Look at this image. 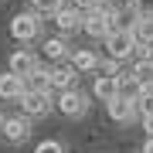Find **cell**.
Wrapping results in <instances>:
<instances>
[{
  "instance_id": "obj_1",
  "label": "cell",
  "mask_w": 153,
  "mask_h": 153,
  "mask_svg": "<svg viewBox=\"0 0 153 153\" xmlns=\"http://www.w3.org/2000/svg\"><path fill=\"white\" fill-rule=\"evenodd\" d=\"M105 51H109L112 61H126L136 55V38H133V31H112L109 38H105Z\"/></svg>"
},
{
  "instance_id": "obj_2",
  "label": "cell",
  "mask_w": 153,
  "mask_h": 153,
  "mask_svg": "<svg viewBox=\"0 0 153 153\" xmlns=\"http://www.w3.org/2000/svg\"><path fill=\"white\" fill-rule=\"evenodd\" d=\"M55 105L61 109V116H68V119H78V116L88 112V95L78 92V88H68V92H58Z\"/></svg>"
},
{
  "instance_id": "obj_3",
  "label": "cell",
  "mask_w": 153,
  "mask_h": 153,
  "mask_svg": "<svg viewBox=\"0 0 153 153\" xmlns=\"http://www.w3.org/2000/svg\"><path fill=\"white\" fill-rule=\"evenodd\" d=\"M10 34H14V41H34L41 34V14H17L14 21H10Z\"/></svg>"
},
{
  "instance_id": "obj_4",
  "label": "cell",
  "mask_w": 153,
  "mask_h": 153,
  "mask_svg": "<svg viewBox=\"0 0 153 153\" xmlns=\"http://www.w3.org/2000/svg\"><path fill=\"white\" fill-rule=\"evenodd\" d=\"M21 109H24L27 119H38V116H48L55 109V99H51V92H24Z\"/></svg>"
},
{
  "instance_id": "obj_5",
  "label": "cell",
  "mask_w": 153,
  "mask_h": 153,
  "mask_svg": "<svg viewBox=\"0 0 153 153\" xmlns=\"http://www.w3.org/2000/svg\"><path fill=\"white\" fill-rule=\"evenodd\" d=\"M82 31L88 34V38H109V10H92V14H85V21H82Z\"/></svg>"
},
{
  "instance_id": "obj_6",
  "label": "cell",
  "mask_w": 153,
  "mask_h": 153,
  "mask_svg": "<svg viewBox=\"0 0 153 153\" xmlns=\"http://www.w3.org/2000/svg\"><path fill=\"white\" fill-rule=\"evenodd\" d=\"M48 75H51V88H58V92H68V88H75L78 71L71 68V61H58L55 68H48Z\"/></svg>"
},
{
  "instance_id": "obj_7",
  "label": "cell",
  "mask_w": 153,
  "mask_h": 153,
  "mask_svg": "<svg viewBox=\"0 0 153 153\" xmlns=\"http://www.w3.org/2000/svg\"><path fill=\"white\" fill-rule=\"evenodd\" d=\"M24 92H27V85H24L21 75H14V71H4V75H0V99H7V102H21Z\"/></svg>"
},
{
  "instance_id": "obj_8",
  "label": "cell",
  "mask_w": 153,
  "mask_h": 153,
  "mask_svg": "<svg viewBox=\"0 0 153 153\" xmlns=\"http://www.w3.org/2000/svg\"><path fill=\"white\" fill-rule=\"evenodd\" d=\"M0 136H4L7 143H24L31 136V123L27 116H10V119L4 123V129H0Z\"/></svg>"
},
{
  "instance_id": "obj_9",
  "label": "cell",
  "mask_w": 153,
  "mask_h": 153,
  "mask_svg": "<svg viewBox=\"0 0 153 153\" xmlns=\"http://www.w3.org/2000/svg\"><path fill=\"white\" fill-rule=\"evenodd\" d=\"M41 65H38V58L31 55V51H14L10 55V65H7V71H14V75H21V78H27L34 75Z\"/></svg>"
},
{
  "instance_id": "obj_10",
  "label": "cell",
  "mask_w": 153,
  "mask_h": 153,
  "mask_svg": "<svg viewBox=\"0 0 153 153\" xmlns=\"http://www.w3.org/2000/svg\"><path fill=\"white\" fill-rule=\"evenodd\" d=\"M55 17V24H58V31L61 34H71V31H78L82 27V21H85V14L82 10H75V7H61L58 14H51Z\"/></svg>"
},
{
  "instance_id": "obj_11",
  "label": "cell",
  "mask_w": 153,
  "mask_h": 153,
  "mask_svg": "<svg viewBox=\"0 0 153 153\" xmlns=\"http://www.w3.org/2000/svg\"><path fill=\"white\" fill-rule=\"evenodd\" d=\"M92 95L99 99V102L109 105L112 99H119V78H109V75H99L95 85H92Z\"/></svg>"
},
{
  "instance_id": "obj_12",
  "label": "cell",
  "mask_w": 153,
  "mask_h": 153,
  "mask_svg": "<svg viewBox=\"0 0 153 153\" xmlns=\"http://www.w3.org/2000/svg\"><path fill=\"white\" fill-rule=\"evenodd\" d=\"M143 92H146V88H143L133 75H119V99H126V102H133V105H136Z\"/></svg>"
},
{
  "instance_id": "obj_13",
  "label": "cell",
  "mask_w": 153,
  "mask_h": 153,
  "mask_svg": "<svg viewBox=\"0 0 153 153\" xmlns=\"http://www.w3.org/2000/svg\"><path fill=\"white\" fill-rule=\"evenodd\" d=\"M71 68L78 71V75H88V71H95L99 68V58L92 55V51H71Z\"/></svg>"
},
{
  "instance_id": "obj_14",
  "label": "cell",
  "mask_w": 153,
  "mask_h": 153,
  "mask_svg": "<svg viewBox=\"0 0 153 153\" xmlns=\"http://www.w3.org/2000/svg\"><path fill=\"white\" fill-rule=\"evenodd\" d=\"M109 116L116 123H129V119H136V105L126 102V99H112L109 102Z\"/></svg>"
},
{
  "instance_id": "obj_15",
  "label": "cell",
  "mask_w": 153,
  "mask_h": 153,
  "mask_svg": "<svg viewBox=\"0 0 153 153\" xmlns=\"http://www.w3.org/2000/svg\"><path fill=\"white\" fill-rule=\"evenodd\" d=\"M133 78H136V82L146 88V92H153V61H136V65H133V71H129Z\"/></svg>"
},
{
  "instance_id": "obj_16",
  "label": "cell",
  "mask_w": 153,
  "mask_h": 153,
  "mask_svg": "<svg viewBox=\"0 0 153 153\" xmlns=\"http://www.w3.org/2000/svg\"><path fill=\"white\" fill-rule=\"evenodd\" d=\"M133 38H136V48H153V17L133 24Z\"/></svg>"
},
{
  "instance_id": "obj_17",
  "label": "cell",
  "mask_w": 153,
  "mask_h": 153,
  "mask_svg": "<svg viewBox=\"0 0 153 153\" xmlns=\"http://www.w3.org/2000/svg\"><path fill=\"white\" fill-rule=\"evenodd\" d=\"M24 85H27V92H51V75H48V68H38L34 75H27Z\"/></svg>"
},
{
  "instance_id": "obj_18",
  "label": "cell",
  "mask_w": 153,
  "mask_h": 153,
  "mask_svg": "<svg viewBox=\"0 0 153 153\" xmlns=\"http://www.w3.org/2000/svg\"><path fill=\"white\" fill-rule=\"evenodd\" d=\"M44 55H48L51 61L71 58V55H68V41H65V38H48V41H44Z\"/></svg>"
},
{
  "instance_id": "obj_19",
  "label": "cell",
  "mask_w": 153,
  "mask_h": 153,
  "mask_svg": "<svg viewBox=\"0 0 153 153\" xmlns=\"http://www.w3.org/2000/svg\"><path fill=\"white\" fill-rule=\"evenodd\" d=\"M34 14H58L61 7H65V0H31Z\"/></svg>"
},
{
  "instance_id": "obj_20",
  "label": "cell",
  "mask_w": 153,
  "mask_h": 153,
  "mask_svg": "<svg viewBox=\"0 0 153 153\" xmlns=\"http://www.w3.org/2000/svg\"><path fill=\"white\" fill-rule=\"evenodd\" d=\"M133 17L136 21H150L153 17V0H133Z\"/></svg>"
},
{
  "instance_id": "obj_21",
  "label": "cell",
  "mask_w": 153,
  "mask_h": 153,
  "mask_svg": "<svg viewBox=\"0 0 153 153\" xmlns=\"http://www.w3.org/2000/svg\"><path fill=\"white\" fill-rule=\"evenodd\" d=\"M71 7H75V10H82V14H92V10H102L105 0H71Z\"/></svg>"
},
{
  "instance_id": "obj_22",
  "label": "cell",
  "mask_w": 153,
  "mask_h": 153,
  "mask_svg": "<svg viewBox=\"0 0 153 153\" xmlns=\"http://www.w3.org/2000/svg\"><path fill=\"white\" fill-rule=\"evenodd\" d=\"M34 153H65V146H61L58 140H41L38 146H34Z\"/></svg>"
},
{
  "instance_id": "obj_23",
  "label": "cell",
  "mask_w": 153,
  "mask_h": 153,
  "mask_svg": "<svg viewBox=\"0 0 153 153\" xmlns=\"http://www.w3.org/2000/svg\"><path fill=\"white\" fill-rule=\"evenodd\" d=\"M143 129H146V140L153 136V116H143Z\"/></svg>"
},
{
  "instance_id": "obj_24",
  "label": "cell",
  "mask_w": 153,
  "mask_h": 153,
  "mask_svg": "<svg viewBox=\"0 0 153 153\" xmlns=\"http://www.w3.org/2000/svg\"><path fill=\"white\" fill-rule=\"evenodd\" d=\"M143 153H153V136L146 140V146H143Z\"/></svg>"
},
{
  "instance_id": "obj_25",
  "label": "cell",
  "mask_w": 153,
  "mask_h": 153,
  "mask_svg": "<svg viewBox=\"0 0 153 153\" xmlns=\"http://www.w3.org/2000/svg\"><path fill=\"white\" fill-rule=\"evenodd\" d=\"M4 123H7V116H4V112H0V129H4Z\"/></svg>"
}]
</instances>
